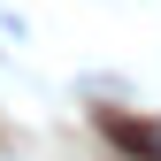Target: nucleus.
<instances>
[{
    "mask_svg": "<svg viewBox=\"0 0 161 161\" xmlns=\"http://www.w3.org/2000/svg\"><path fill=\"white\" fill-rule=\"evenodd\" d=\"M92 130L108 138V146H123L130 161H161V123H153V115H130V108H100V115H92Z\"/></svg>",
    "mask_w": 161,
    "mask_h": 161,
    "instance_id": "nucleus-1",
    "label": "nucleus"
}]
</instances>
